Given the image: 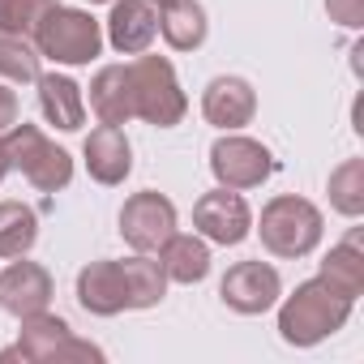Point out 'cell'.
Wrapping results in <instances>:
<instances>
[{"instance_id": "cell-7", "label": "cell", "mask_w": 364, "mask_h": 364, "mask_svg": "<svg viewBox=\"0 0 364 364\" xmlns=\"http://www.w3.org/2000/svg\"><path fill=\"white\" fill-rule=\"evenodd\" d=\"M22 330H18V355L26 364H48V360H103V347L86 343V338H73L69 321L56 317V313H31V317H18Z\"/></svg>"}, {"instance_id": "cell-19", "label": "cell", "mask_w": 364, "mask_h": 364, "mask_svg": "<svg viewBox=\"0 0 364 364\" xmlns=\"http://www.w3.org/2000/svg\"><path fill=\"white\" fill-rule=\"evenodd\" d=\"M90 112L99 116V124H124V120H133L129 65H103L90 77Z\"/></svg>"}, {"instance_id": "cell-18", "label": "cell", "mask_w": 364, "mask_h": 364, "mask_svg": "<svg viewBox=\"0 0 364 364\" xmlns=\"http://www.w3.org/2000/svg\"><path fill=\"white\" fill-rule=\"evenodd\" d=\"M159 262H163V274L167 283H180V287H193L210 274V245L202 236H185V232H171L167 245L159 249Z\"/></svg>"}, {"instance_id": "cell-30", "label": "cell", "mask_w": 364, "mask_h": 364, "mask_svg": "<svg viewBox=\"0 0 364 364\" xmlns=\"http://www.w3.org/2000/svg\"><path fill=\"white\" fill-rule=\"evenodd\" d=\"M150 5H163V0H150Z\"/></svg>"}, {"instance_id": "cell-2", "label": "cell", "mask_w": 364, "mask_h": 364, "mask_svg": "<svg viewBox=\"0 0 364 364\" xmlns=\"http://www.w3.org/2000/svg\"><path fill=\"white\" fill-rule=\"evenodd\" d=\"M321 232H326V219H321V210L309 198L279 193V198H270L262 206L257 236H262V249L270 257H283V262L309 257L321 245Z\"/></svg>"}, {"instance_id": "cell-24", "label": "cell", "mask_w": 364, "mask_h": 364, "mask_svg": "<svg viewBox=\"0 0 364 364\" xmlns=\"http://www.w3.org/2000/svg\"><path fill=\"white\" fill-rule=\"evenodd\" d=\"M39 60H43V56L35 52L31 39L0 31V77H5V82H35V77L43 73Z\"/></svg>"}, {"instance_id": "cell-14", "label": "cell", "mask_w": 364, "mask_h": 364, "mask_svg": "<svg viewBox=\"0 0 364 364\" xmlns=\"http://www.w3.org/2000/svg\"><path fill=\"white\" fill-rule=\"evenodd\" d=\"M77 304L90 317H116L129 309V287H124V266L112 257H99L77 270Z\"/></svg>"}, {"instance_id": "cell-6", "label": "cell", "mask_w": 364, "mask_h": 364, "mask_svg": "<svg viewBox=\"0 0 364 364\" xmlns=\"http://www.w3.org/2000/svg\"><path fill=\"white\" fill-rule=\"evenodd\" d=\"M210 171L223 189H262L266 180L279 171V159L270 154V146H262L257 137H245L240 129L236 133H223L215 146H210Z\"/></svg>"}, {"instance_id": "cell-13", "label": "cell", "mask_w": 364, "mask_h": 364, "mask_svg": "<svg viewBox=\"0 0 364 364\" xmlns=\"http://www.w3.org/2000/svg\"><path fill=\"white\" fill-rule=\"evenodd\" d=\"M82 159H86L90 180H95V185H107V189L124 185L129 171H133V146H129V137H124L120 124L90 129L86 141H82Z\"/></svg>"}, {"instance_id": "cell-21", "label": "cell", "mask_w": 364, "mask_h": 364, "mask_svg": "<svg viewBox=\"0 0 364 364\" xmlns=\"http://www.w3.org/2000/svg\"><path fill=\"white\" fill-rule=\"evenodd\" d=\"M124 266V287H129V309H154L167 296V274L163 262L150 253H133L120 262Z\"/></svg>"}, {"instance_id": "cell-23", "label": "cell", "mask_w": 364, "mask_h": 364, "mask_svg": "<svg viewBox=\"0 0 364 364\" xmlns=\"http://www.w3.org/2000/svg\"><path fill=\"white\" fill-rule=\"evenodd\" d=\"M326 193L338 215L360 219L364 215V159H343L326 180Z\"/></svg>"}, {"instance_id": "cell-9", "label": "cell", "mask_w": 364, "mask_h": 364, "mask_svg": "<svg viewBox=\"0 0 364 364\" xmlns=\"http://www.w3.org/2000/svg\"><path fill=\"white\" fill-rule=\"evenodd\" d=\"M176 206L154 193V189H141L133 198H124L120 206V236L133 253H159L167 245V236L176 232Z\"/></svg>"}, {"instance_id": "cell-20", "label": "cell", "mask_w": 364, "mask_h": 364, "mask_svg": "<svg viewBox=\"0 0 364 364\" xmlns=\"http://www.w3.org/2000/svg\"><path fill=\"white\" fill-rule=\"evenodd\" d=\"M317 279H326L338 296H347L355 304V296L364 291V249H360V228H351L347 240L330 245V253L321 257Z\"/></svg>"}, {"instance_id": "cell-1", "label": "cell", "mask_w": 364, "mask_h": 364, "mask_svg": "<svg viewBox=\"0 0 364 364\" xmlns=\"http://www.w3.org/2000/svg\"><path fill=\"white\" fill-rule=\"evenodd\" d=\"M279 300V338L287 347H317L330 334H338L351 317V300L338 296L326 279H304L291 296Z\"/></svg>"}, {"instance_id": "cell-29", "label": "cell", "mask_w": 364, "mask_h": 364, "mask_svg": "<svg viewBox=\"0 0 364 364\" xmlns=\"http://www.w3.org/2000/svg\"><path fill=\"white\" fill-rule=\"evenodd\" d=\"M86 5H112V0H86Z\"/></svg>"}, {"instance_id": "cell-12", "label": "cell", "mask_w": 364, "mask_h": 364, "mask_svg": "<svg viewBox=\"0 0 364 364\" xmlns=\"http://www.w3.org/2000/svg\"><path fill=\"white\" fill-rule=\"evenodd\" d=\"M202 116H206V124H215L223 133H236V129L253 124V116H257V90L245 77H236V73H219L202 90Z\"/></svg>"}, {"instance_id": "cell-16", "label": "cell", "mask_w": 364, "mask_h": 364, "mask_svg": "<svg viewBox=\"0 0 364 364\" xmlns=\"http://www.w3.org/2000/svg\"><path fill=\"white\" fill-rule=\"evenodd\" d=\"M39 112L48 124H56L60 133H77L86 124V95L69 73H39Z\"/></svg>"}, {"instance_id": "cell-11", "label": "cell", "mask_w": 364, "mask_h": 364, "mask_svg": "<svg viewBox=\"0 0 364 364\" xmlns=\"http://www.w3.org/2000/svg\"><path fill=\"white\" fill-rule=\"evenodd\" d=\"M56 296V283L52 274L39 266V262H26V257H14L0 274V309L9 317H31V313H43Z\"/></svg>"}, {"instance_id": "cell-28", "label": "cell", "mask_w": 364, "mask_h": 364, "mask_svg": "<svg viewBox=\"0 0 364 364\" xmlns=\"http://www.w3.org/2000/svg\"><path fill=\"white\" fill-rule=\"evenodd\" d=\"M14 167H9V150H5V137H0V180H5Z\"/></svg>"}, {"instance_id": "cell-27", "label": "cell", "mask_w": 364, "mask_h": 364, "mask_svg": "<svg viewBox=\"0 0 364 364\" xmlns=\"http://www.w3.org/2000/svg\"><path fill=\"white\" fill-rule=\"evenodd\" d=\"M22 120V107H18V90H9V82H0V137H5L14 124Z\"/></svg>"}, {"instance_id": "cell-15", "label": "cell", "mask_w": 364, "mask_h": 364, "mask_svg": "<svg viewBox=\"0 0 364 364\" xmlns=\"http://www.w3.org/2000/svg\"><path fill=\"white\" fill-rule=\"evenodd\" d=\"M159 39V9L150 0H112L107 14V43L120 56H141Z\"/></svg>"}, {"instance_id": "cell-17", "label": "cell", "mask_w": 364, "mask_h": 364, "mask_svg": "<svg viewBox=\"0 0 364 364\" xmlns=\"http://www.w3.org/2000/svg\"><path fill=\"white\" fill-rule=\"evenodd\" d=\"M159 35L167 39L171 52H198L210 35L206 9L198 0H163L159 5Z\"/></svg>"}, {"instance_id": "cell-8", "label": "cell", "mask_w": 364, "mask_h": 364, "mask_svg": "<svg viewBox=\"0 0 364 364\" xmlns=\"http://www.w3.org/2000/svg\"><path fill=\"white\" fill-rule=\"evenodd\" d=\"M193 228L206 245H223V249H236L249 240L253 232V210L249 202L236 193V189H210L193 202Z\"/></svg>"}, {"instance_id": "cell-22", "label": "cell", "mask_w": 364, "mask_h": 364, "mask_svg": "<svg viewBox=\"0 0 364 364\" xmlns=\"http://www.w3.org/2000/svg\"><path fill=\"white\" fill-rule=\"evenodd\" d=\"M39 240V215L26 202H0V257H26Z\"/></svg>"}, {"instance_id": "cell-4", "label": "cell", "mask_w": 364, "mask_h": 364, "mask_svg": "<svg viewBox=\"0 0 364 364\" xmlns=\"http://www.w3.org/2000/svg\"><path fill=\"white\" fill-rule=\"evenodd\" d=\"M35 52L52 65H65V69H77V65H90L99 52H103V26L86 14V9H69V5H52L43 14V22L35 26L31 35Z\"/></svg>"}, {"instance_id": "cell-25", "label": "cell", "mask_w": 364, "mask_h": 364, "mask_svg": "<svg viewBox=\"0 0 364 364\" xmlns=\"http://www.w3.org/2000/svg\"><path fill=\"white\" fill-rule=\"evenodd\" d=\"M52 5H56V0H0V31L31 39Z\"/></svg>"}, {"instance_id": "cell-26", "label": "cell", "mask_w": 364, "mask_h": 364, "mask_svg": "<svg viewBox=\"0 0 364 364\" xmlns=\"http://www.w3.org/2000/svg\"><path fill=\"white\" fill-rule=\"evenodd\" d=\"M326 14L343 31H360L364 26V0H326Z\"/></svg>"}, {"instance_id": "cell-5", "label": "cell", "mask_w": 364, "mask_h": 364, "mask_svg": "<svg viewBox=\"0 0 364 364\" xmlns=\"http://www.w3.org/2000/svg\"><path fill=\"white\" fill-rule=\"evenodd\" d=\"M5 150H9V167H18L39 193H60L73 180V154L65 146H56L39 124L18 120L5 133Z\"/></svg>"}, {"instance_id": "cell-3", "label": "cell", "mask_w": 364, "mask_h": 364, "mask_svg": "<svg viewBox=\"0 0 364 364\" xmlns=\"http://www.w3.org/2000/svg\"><path fill=\"white\" fill-rule=\"evenodd\" d=\"M129 86H133V116L154 129H176L189 112V95L180 90V77L167 56H133L129 60Z\"/></svg>"}, {"instance_id": "cell-10", "label": "cell", "mask_w": 364, "mask_h": 364, "mask_svg": "<svg viewBox=\"0 0 364 364\" xmlns=\"http://www.w3.org/2000/svg\"><path fill=\"white\" fill-rule=\"evenodd\" d=\"M279 296H283V279H279V270L270 266V262H236L228 274H223V283H219V300L232 309V313H240V317H262V313H270L274 304H279Z\"/></svg>"}]
</instances>
